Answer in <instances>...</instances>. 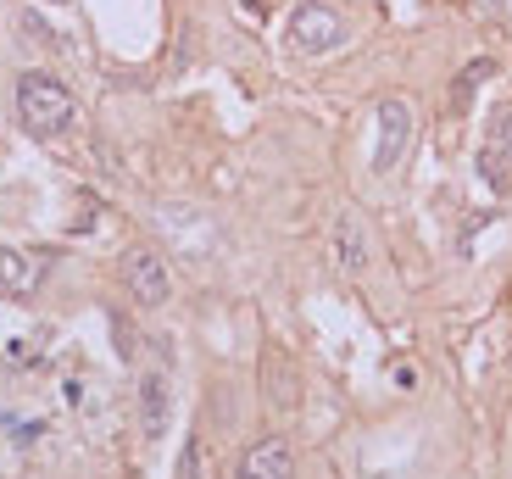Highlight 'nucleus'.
<instances>
[{
  "mask_svg": "<svg viewBox=\"0 0 512 479\" xmlns=\"http://www.w3.org/2000/svg\"><path fill=\"white\" fill-rule=\"evenodd\" d=\"M490 73H496L490 62H468V67H462V78H457V106H468V101H474V90L485 84Z\"/></svg>",
  "mask_w": 512,
  "mask_h": 479,
  "instance_id": "obj_10",
  "label": "nucleus"
},
{
  "mask_svg": "<svg viewBox=\"0 0 512 479\" xmlns=\"http://www.w3.org/2000/svg\"><path fill=\"white\" fill-rule=\"evenodd\" d=\"M45 268H51V257L6 246V251H0V290H6L12 301H28L39 290V279H45Z\"/></svg>",
  "mask_w": 512,
  "mask_h": 479,
  "instance_id": "obj_5",
  "label": "nucleus"
},
{
  "mask_svg": "<svg viewBox=\"0 0 512 479\" xmlns=\"http://www.w3.org/2000/svg\"><path fill=\"white\" fill-rule=\"evenodd\" d=\"M234 479H251V474H245V468H240V474H234Z\"/></svg>",
  "mask_w": 512,
  "mask_h": 479,
  "instance_id": "obj_12",
  "label": "nucleus"
},
{
  "mask_svg": "<svg viewBox=\"0 0 512 479\" xmlns=\"http://www.w3.org/2000/svg\"><path fill=\"white\" fill-rule=\"evenodd\" d=\"M334 262H340V273L368 268V229H362L357 212H340L334 218Z\"/></svg>",
  "mask_w": 512,
  "mask_h": 479,
  "instance_id": "obj_7",
  "label": "nucleus"
},
{
  "mask_svg": "<svg viewBox=\"0 0 512 479\" xmlns=\"http://www.w3.org/2000/svg\"><path fill=\"white\" fill-rule=\"evenodd\" d=\"M412 145V106L401 95H384L379 112H373V173H396V162Z\"/></svg>",
  "mask_w": 512,
  "mask_h": 479,
  "instance_id": "obj_2",
  "label": "nucleus"
},
{
  "mask_svg": "<svg viewBox=\"0 0 512 479\" xmlns=\"http://www.w3.org/2000/svg\"><path fill=\"white\" fill-rule=\"evenodd\" d=\"M290 45L307 56H329L346 45V17L323 6V0H307V6H295L290 12Z\"/></svg>",
  "mask_w": 512,
  "mask_h": 479,
  "instance_id": "obj_3",
  "label": "nucleus"
},
{
  "mask_svg": "<svg viewBox=\"0 0 512 479\" xmlns=\"http://www.w3.org/2000/svg\"><path fill=\"white\" fill-rule=\"evenodd\" d=\"M240 468L251 479H290L295 474V457H290V446H284V441H256L251 452H245Z\"/></svg>",
  "mask_w": 512,
  "mask_h": 479,
  "instance_id": "obj_8",
  "label": "nucleus"
},
{
  "mask_svg": "<svg viewBox=\"0 0 512 479\" xmlns=\"http://www.w3.org/2000/svg\"><path fill=\"white\" fill-rule=\"evenodd\" d=\"M17 117H23V129L39 134V140H56V134L73 129V90H67L62 78L51 73H23L17 78Z\"/></svg>",
  "mask_w": 512,
  "mask_h": 479,
  "instance_id": "obj_1",
  "label": "nucleus"
},
{
  "mask_svg": "<svg viewBox=\"0 0 512 479\" xmlns=\"http://www.w3.org/2000/svg\"><path fill=\"white\" fill-rule=\"evenodd\" d=\"M167 418H173V390H167L162 368H151V374L140 379V429H145V441H162Z\"/></svg>",
  "mask_w": 512,
  "mask_h": 479,
  "instance_id": "obj_6",
  "label": "nucleus"
},
{
  "mask_svg": "<svg viewBox=\"0 0 512 479\" xmlns=\"http://www.w3.org/2000/svg\"><path fill=\"white\" fill-rule=\"evenodd\" d=\"M123 285L140 307H167L173 301V273H167L162 251H151V246H134L123 257Z\"/></svg>",
  "mask_w": 512,
  "mask_h": 479,
  "instance_id": "obj_4",
  "label": "nucleus"
},
{
  "mask_svg": "<svg viewBox=\"0 0 512 479\" xmlns=\"http://www.w3.org/2000/svg\"><path fill=\"white\" fill-rule=\"evenodd\" d=\"M390 479H401V474H390Z\"/></svg>",
  "mask_w": 512,
  "mask_h": 479,
  "instance_id": "obj_13",
  "label": "nucleus"
},
{
  "mask_svg": "<svg viewBox=\"0 0 512 479\" xmlns=\"http://www.w3.org/2000/svg\"><path fill=\"white\" fill-rule=\"evenodd\" d=\"M173 479H201V435L184 441V457H179V474H173Z\"/></svg>",
  "mask_w": 512,
  "mask_h": 479,
  "instance_id": "obj_11",
  "label": "nucleus"
},
{
  "mask_svg": "<svg viewBox=\"0 0 512 479\" xmlns=\"http://www.w3.org/2000/svg\"><path fill=\"white\" fill-rule=\"evenodd\" d=\"M485 151L512 173V106H501V112L490 117V140H485Z\"/></svg>",
  "mask_w": 512,
  "mask_h": 479,
  "instance_id": "obj_9",
  "label": "nucleus"
}]
</instances>
